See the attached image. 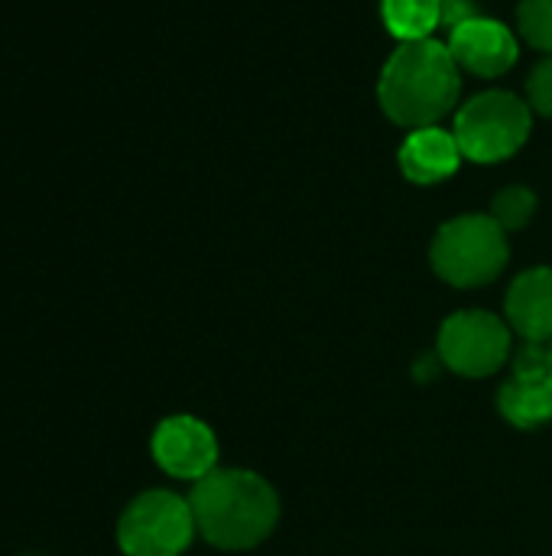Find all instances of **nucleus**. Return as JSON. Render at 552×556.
Instances as JSON below:
<instances>
[{"label":"nucleus","mask_w":552,"mask_h":556,"mask_svg":"<svg viewBox=\"0 0 552 556\" xmlns=\"http://www.w3.org/2000/svg\"><path fill=\"white\" fill-rule=\"evenodd\" d=\"M381 20L400 42L433 39L442 26V0H381Z\"/></svg>","instance_id":"12"},{"label":"nucleus","mask_w":552,"mask_h":556,"mask_svg":"<svg viewBox=\"0 0 552 556\" xmlns=\"http://www.w3.org/2000/svg\"><path fill=\"white\" fill-rule=\"evenodd\" d=\"M514 352V329L488 309H459L442 319L436 358L459 378H491Z\"/></svg>","instance_id":"5"},{"label":"nucleus","mask_w":552,"mask_h":556,"mask_svg":"<svg viewBox=\"0 0 552 556\" xmlns=\"http://www.w3.org/2000/svg\"><path fill=\"white\" fill-rule=\"evenodd\" d=\"M537 205H540V199H537L534 189H527V186H504L491 199V212L488 215L511 235V231H521V228H527L534 222Z\"/></svg>","instance_id":"13"},{"label":"nucleus","mask_w":552,"mask_h":556,"mask_svg":"<svg viewBox=\"0 0 552 556\" xmlns=\"http://www.w3.org/2000/svg\"><path fill=\"white\" fill-rule=\"evenodd\" d=\"M195 534L189 498L166 489L137 495L117 521V544L127 556H182Z\"/></svg>","instance_id":"6"},{"label":"nucleus","mask_w":552,"mask_h":556,"mask_svg":"<svg viewBox=\"0 0 552 556\" xmlns=\"http://www.w3.org/2000/svg\"><path fill=\"white\" fill-rule=\"evenodd\" d=\"M534 130V111L514 91H482L465 101L455 114V140L462 156L472 163L511 160Z\"/></svg>","instance_id":"4"},{"label":"nucleus","mask_w":552,"mask_h":556,"mask_svg":"<svg viewBox=\"0 0 552 556\" xmlns=\"http://www.w3.org/2000/svg\"><path fill=\"white\" fill-rule=\"evenodd\" d=\"M527 104H530L534 114L552 117V55H547L534 68V75L527 81Z\"/></svg>","instance_id":"15"},{"label":"nucleus","mask_w":552,"mask_h":556,"mask_svg":"<svg viewBox=\"0 0 552 556\" xmlns=\"http://www.w3.org/2000/svg\"><path fill=\"white\" fill-rule=\"evenodd\" d=\"M462 94V68L442 39L400 42L381 68L377 101L384 114L407 127H436L455 111Z\"/></svg>","instance_id":"2"},{"label":"nucleus","mask_w":552,"mask_h":556,"mask_svg":"<svg viewBox=\"0 0 552 556\" xmlns=\"http://www.w3.org/2000/svg\"><path fill=\"white\" fill-rule=\"evenodd\" d=\"M189 505L198 538L218 551H254L280 521L277 489L251 469H215L192 482Z\"/></svg>","instance_id":"1"},{"label":"nucleus","mask_w":552,"mask_h":556,"mask_svg":"<svg viewBox=\"0 0 552 556\" xmlns=\"http://www.w3.org/2000/svg\"><path fill=\"white\" fill-rule=\"evenodd\" d=\"M462 160L465 156H462L455 134L439 127V124L410 130L407 140L400 143V153H397L400 173L416 186H436V182L452 179L459 173Z\"/></svg>","instance_id":"11"},{"label":"nucleus","mask_w":552,"mask_h":556,"mask_svg":"<svg viewBox=\"0 0 552 556\" xmlns=\"http://www.w3.org/2000/svg\"><path fill=\"white\" fill-rule=\"evenodd\" d=\"M550 365H552V342H550Z\"/></svg>","instance_id":"17"},{"label":"nucleus","mask_w":552,"mask_h":556,"mask_svg":"<svg viewBox=\"0 0 552 556\" xmlns=\"http://www.w3.org/2000/svg\"><path fill=\"white\" fill-rule=\"evenodd\" d=\"M517 26L534 49L552 55V0H521Z\"/></svg>","instance_id":"14"},{"label":"nucleus","mask_w":552,"mask_h":556,"mask_svg":"<svg viewBox=\"0 0 552 556\" xmlns=\"http://www.w3.org/2000/svg\"><path fill=\"white\" fill-rule=\"evenodd\" d=\"M446 46H449L455 65L478 78H498V75L511 72L521 55V42H517L514 29L504 26L501 20H491L482 13L459 23L449 33Z\"/></svg>","instance_id":"9"},{"label":"nucleus","mask_w":552,"mask_h":556,"mask_svg":"<svg viewBox=\"0 0 552 556\" xmlns=\"http://www.w3.org/2000/svg\"><path fill=\"white\" fill-rule=\"evenodd\" d=\"M156 466L182 482H198L218 469V437L215 430L189 414L166 417L150 440Z\"/></svg>","instance_id":"8"},{"label":"nucleus","mask_w":552,"mask_h":556,"mask_svg":"<svg viewBox=\"0 0 552 556\" xmlns=\"http://www.w3.org/2000/svg\"><path fill=\"white\" fill-rule=\"evenodd\" d=\"M504 319L524 342H552V267H530L514 277L504 296Z\"/></svg>","instance_id":"10"},{"label":"nucleus","mask_w":552,"mask_h":556,"mask_svg":"<svg viewBox=\"0 0 552 556\" xmlns=\"http://www.w3.org/2000/svg\"><path fill=\"white\" fill-rule=\"evenodd\" d=\"M498 410L517 430H540L552 420L550 345L524 342L514 355V371L498 391Z\"/></svg>","instance_id":"7"},{"label":"nucleus","mask_w":552,"mask_h":556,"mask_svg":"<svg viewBox=\"0 0 552 556\" xmlns=\"http://www.w3.org/2000/svg\"><path fill=\"white\" fill-rule=\"evenodd\" d=\"M472 16H478L475 0H442V26H446L449 33H452L459 23L472 20Z\"/></svg>","instance_id":"16"},{"label":"nucleus","mask_w":552,"mask_h":556,"mask_svg":"<svg viewBox=\"0 0 552 556\" xmlns=\"http://www.w3.org/2000/svg\"><path fill=\"white\" fill-rule=\"evenodd\" d=\"M508 261V231L491 215H459L446 222L429 244V264L436 277L459 290L495 283L504 274Z\"/></svg>","instance_id":"3"}]
</instances>
